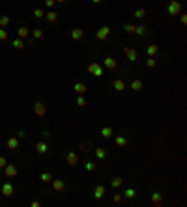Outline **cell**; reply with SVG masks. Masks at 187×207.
Instances as JSON below:
<instances>
[{
  "instance_id": "cell-36",
  "label": "cell",
  "mask_w": 187,
  "mask_h": 207,
  "mask_svg": "<svg viewBox=\"0 0 187 207\" xmlns=\"http://www.w3.org/2000/svg\"><path fill=\"white\" fill-rule=\"evenodd\" d=\"M123 28H126V32H127V34H135V24H126Z\"/></svg>"
},
{
  "instance_id": "cell-41",
  "label": "cell",
  "mask_w": 187,
  "mask_h": 207,
  "mask_svg": "<svg viewBox=\"0 0 187 207\" xmlns=\"http://www.w3.org/2000/svg\"><path fill=\"white\" fill-rule=\"evenodd\" d=\"M54 4H56V0H45V6H47V8H52Z\"/></svg>"
},
{
  "instance_id": "cell-30",
  "label": "cell",
  "mask_w": 187,
  "mask_h": 207,
  "mask_svg": "<svg viewBox=\"0 0 187 207\" xmlns=\"http://www.w3.org/2000/svg\"><path fill=\"white\" fill-rule=\"evenodd\" d=\"M135 17H137V19H144V17H146V10H144V8H138V10L135 11Z\"/></svg>"
},
{
  "instance_id": "cell-21",
  "label": "cell",
  "mask_w": 187,
  "mask_h": 207,
  "mask_svg": "<svg viewBox=\"0 0 187 207\" xmlns=\"http://www.w3.org/2000/svg\"><path fill=\"white\" fill-rule=\"evenodd\" d=\"M146 52H148V56H154L155 58V54L159 52V45H150L146 49Z\"/></svg>"
},
{
  "instance_id": "cell-34",
  "label": "cell",
  "mask_w": 187,
  "mask_h": 207,
  "mask_svg": "<svg viewBox=\"0 0 187 207\" xmlns=\"http://www.w3.org/2000/svg\"><path fill=\"white\" fill-rule=\"evenodd\" d=\"M77 106H86V99H84V95H79V97H77Z\"/></svg>"
},
{
  "instance_id": "cell-5",
  "label": "cell",
  "mask_w": 187,
  "mask_h": 207,
  "mask_svg": "<svg viewBox=\"0 0 187 207\" xmlns=\"http://www.w3.org/2000/svg\"><path fill=\"white\" fill-rule=\"evenodd\" d=\"M123 54H126L127 60H131V62H137L138 60V51L137 49H127V47H126V49H123Z\"/></svg>"
},
{
  "instance_id": "cell-2",
  "label": "cell",
  "mask_w": 187,
  "mask_h": 207,
  "mask_svg": "<svg viewBox=\"0 0 187 207\" xmlns=\"http://www.w3.org/2000/svg\"><path fill=\"white\" fill-rule=\"evenodd\" d=\"M88 73H92L94 77H98V79H101L103 77V67L98 64V62H92V64L88 65Z\"/></svg>"
},
{
  "instance_id": "cell-43",
  "label": "cell",
  "mask_w": 187,
  "mask_h": 207,
  "mask_svg": "<svg viewBox=\"0 0 187 207\" xmlns=\"http://www.w3.org/2000/svg\"><path fill=\"white\" fill-rule=\"evenodd\" d=\"M23 136H24V131L19 129V131H17V138H23Z\"/></svg>"
},
{
  "instance_id": "cell-23",
  "label": "cell",
  "mask_w": 187,
  "mask_h": 207,
  "mask_svg": "<svg viewBox=\"0 0 187 207\" xmlns=\"http://www.w3.org/2000/svg\"><path fill=\"white\" fill-rule=\"evenodd\" d=\"M135 34H137V36H146V26H144V24L135 26Z\"/></svg>"
},
{
  "instance_id": "cell-12",
  "label": "cell",
  "mask_w": 187,
  "mask_h": 207,
  "mask_svg": "<svg viewBox=\"0 0 187 207\" xmlns=\"http://www.w3.org/2000/svg\"><path fill=\"white\" fill-rule=\"evenodd\" d=\"M52 189L56 190V192H60V190H64V187H66V183L62 181V179H52Z\"/></svg>"
},
{
  "instance_id": "cell-22",
  "label": "cell",
  "mask_w": 187,
  "mask_h": 207,
  "mask_svg": "<svg viewBox=\"0 0 187 207\" xmlns=\"http://www.w3.org/2000/svg\"><path fill=\"white\" fill-rule=\"evenodd\" d=\"M45 19L49 21V23H56V19H58V13H56V11H49V13L45 15Z\"/></svg>"
},
{
  "instance_id": "cell-3",
  "label": "cell",
  "mask_w": 187,
  "mask_h": 207,
  "mask_svg": "<svg viewBox=\"0 0 187 207\" xmlns=\"http://www.w3.org/2000/svg\"><path fill=\"white\" fill-rule=\"evenodd\" d=\"M109 36H110V28H109V26H101V28L95 32V37L101 39V41H105Z\"/></svg>"
},
{
  "instance_id": "cell-13",
  "label": "cell",
  "mask_w": 187,
  "mask_h": 207,
  "mask_svg": "<svg viewBox=\"0 0 187 207\" xmlns=\"http://www.w3.org/2000/svg\"><path fill=\"white\" fill-rule=\"evenodd\" d=\"M112 88L116 90V92H123V90H126V82H123L122 79H116L112 82Z\"/></svg>"
},
{
  "instance_id": "cell-33",
  "label": "cell",
  "mask_w": 187,
  "mask_h": 207,
  "mask_svg": "<svg viewBox=\"0 0 187 207\" xmlns=\"http://www.w3.org/2000/svg\"><path fill=\"white\" fill-rule=\"evenodd\" d=\"M155 64H157V62H155V58H154V56H150V58L146 60V65H148L150 69H154V67H155Z\"/></svg>"
},
{
  "instance_id": "cell-37",
  "label": "cell",
  "mask_w": 187,
  "mask_h": 207,
  "mask_svg": "<svg viewBox=\"0 0 187 207\" xmlns=\"http://www.w3.org/2000/svg\"><path fill=\"white\" fill-rule=\"evenodd\" d=\"M122 200H123L122 194H114V196H112V202H114V203H122Z\"/></svg>"
},
{
  "instance_id": "cell-35",
  "label": "cell",
  "mask_w": 187,
  "mask_h": 207,
  "mask_svg": "<svg viewBox=\"0 0 187 207\" xmlns=\"http://www.w3.org/2000/svg\"><path fill=\"white\" fill-rule=\"evenodd\" d=\"M123 196H126V198H135V190L133 189H126V192H123Z\"/></svg>"
},
{
  "instance_id": "cell-4",
  "label": "cell",
  "mask_w": 187,
  "mask_h": 207,
  "mask_svg": "<svg viewBox=\"0 0 187 207\" xmlns=\"http://www.w3.org/2000/svg\"><path fill=\"white\" fill-rule=\"evenodd\" d=\"M4 174H6V177H15V175L19 174V170H17V166H15V164H6Z\"/></svg>"
},
{
  "instance_id": "cell-6",
  "label": "cell",
  "mask_w": 187,
  "mask_h": 207,
  "mask_svg": "<svg viewBox=\"0 0 187 207\" xmlns=\"http://www.w3.org/2000/svg\"><path fill=\"white\" fill-rule=\"evenodd\" d=\"M34 112H36V116L43 118V116L47 114V108H45V105H43V103H36V105H34Z\"/></svg>"
},
{
  "instance_id": "cell-26",
  "label": "cell",
  "mask_w": 187,
  "mask_h": 207,
  "mask_svg": "<svg viewBox=\"0 0 187 207\" xmlns=\"http://www.w3.org/2000/svg\"><path fill=\"white\" fill-rule=\"evenodd\" d=\"M101 136L103 138H110V136H112V129H110V127H103L101 129Z\"/></svg>"
},
{
  "instance_id": "cell-14",
  "label": "cell",
  "mask_w": 187,
  "mask_h": 207,
  "mask_svg": "<svg viewBox=\"0 0 187 207\" xmlns=\"http://www.w3.org/2000/svg\"><path fill=\"white\" fill-rule=\"evenodd\" d=\"M103 196H105V187H103V185H98V187L94 189V198L99 200V198H103Z\"/></svg>"
},
{
  "instance_id": "cell-1",
  "label": "cell",
  "mask_w": 187,
  "mask_h": 207,
  "mask_svg": "<svg viewBox=\"0 0 187 207\" xmlns=\"http://www.w3.org/2000/svg\"><path fill=\"white\" fill-rule=\"evenodd\" d=\"M180 11H182V2L172 0V2L169 4V15L170 17H176V15H180Z\"/></svg>"
},
{
  "instance_id": "cell-42",
  "label": "cell",
  "mask_w": 187,
  "mask_h": 207,
  "mask_svg": "<svg viewBox=\"0 0 187 207\" xmlns=\"http://www.w3.org/2000/svg\"><path fill=\"white\" fill-rule=\"evenodd\" d=\"M81 149H82V151H88V149H90V144H88V142H86V144L82 142V144H81Z\"/></svg>"
},
{
  "instance_id": "cell-32",
  "label": "cell",
  "mask_w": 187,
  "mask_h": 207,
  "mask_svg": "<svg viewBox=\"0 0 187 207\" xmlns=\"http://www.w3.org/2000/svg\"><path fill=\"white\" fill-rule=\"evenodd\" d=\"M86 170L88 172H95V170H98V164H95L94 161H90V162H86Z\"/></svg>"
},
{
  "instance_id": "cell-11",
  "label": "cell",
  "mask_w": 187,
  "mask_h": 207,
  "mask_svg": "<svg viewBox=\"0 0 187 207\" xmlns=\"http://www.w3.org/2000/svg\"><path fill=\"white\" fill-rule=\"evenodd\" d=\"M6 146H8V149L10 151H13V149H17L19 148V138H8V142H6Z\"/></svg>"
},
{
  "instance_id": "cell-10",
  "label": "cell",
  "mask_w": 187,
  "mask_h": 207,
  "mask_svg": "<svg viewBox=\"0 0 187 207\" xmlns=\"http://www.w3.org/2000/svg\"><path fill=\"white\" fill-rule=\"evenodd\" d=\"M73 90H75V92H77L79 95H84V93L88 92V86L84 84V82H77V84L73 86Z\"/></svg>"
},
{
  "instance_id": "cell-17",
  "label": "cell",
  "mask_w": 187,
  "mask_h": 207,
  "mask_svg": "<svg viewBox=\"0 0 187 207\" xmlns=\"http://www.w3.org/2000/svg\"><path fill=\"white\" fill-rule=\"evenodd\" d=\"M17 36H19L21 39H26V37H28V36H30V30H28V28H26V26H21V28L17 30Z\"/></svg>"
},
{
  "instance_id": "cell-9",
  "label": "cell",
  "mask_w": 187,
  "mask_h": 207,
  "mask_svg": "<svg viewBox=\"0 0 187 207\" xmlns=\"http://www.w3.org/2000/svg\"><path fill=\"white\" fill-rule=\"evenodd\" d=\"M66 161H67V164L75 166V164L79 162V155H77V153H73V151H69V153L66 155Z\"/></svg>"
},
{
  "instance_id": "cell-40",
  "label": "cell",
  "mask_w": 187,
  "mask_h": 207,
  "mask_svg": "<svg viewBox=\"0 0 187 207\" xmlns=\"http://www.w3.org/2000/svg\"><path fill=\"white\" fill-rule=\"evenodd\" d=\"M6 164H8V161H6V157H0V168H6Z\"/></svg>"
},
{
  "instance_id": "cell-19",
  "label": "cell",
  "mask_w": 187,
  "mask_h": 207,
  "mask_svg": "<svg viewBox=\"0 0 187 207\" xmlns=\"http://www.w3.org/2000/svg\"><path fill=\"white\" fill-rule=\"evenodd\" d=\"M152 203L154 205H161L163 203V196L159 194V192H154V194H152Z\"/></svg>"
},
{
  "instance_id": "cell-20",
  "label": "cell",
  "mask_w": 187,
  "mask_h": 207,
  "mask_svg": "<svg viewBox=\"0 0 187 207\" xmlns=\"http://www.w3.org/2000/svg\"><path fill=\"white\" fill-rule=\"evenodd\" d=\"M11 45H13V47H15V49H17V51H21V49H24V45H26V43H24V39H21V37H17V39H13V43H11Z\"/></svg>"
},
{
  "instance_id": "cell-25",
  "label": "cell",
  "mask_w": 187,
  "mask_h": 207,
  "mask_svg": "<svg viewBox=\"0 0 187 207\" xmlns=\"http://www.w3.org/2000/svg\"><path fill=\"white\" fill-rule=\"evenodd\" d=\"M43 34H45L43 28H34V30H32V36L36 37V39H41V37H43Z\"/></svg>"
},
{
  "instance_id": "cell-44",
  "label": "cell",
  "mask_w": 187,
  "mask_h": 207,
  "mask_svg": "<svg viewBox=\"0 0 187 207\" xmlns=\"http://www.w3.org/2000/svg\"><path fill=\"white\" fill-rule=\"evenodd\" d=\"M180 21H182V23H183V24L187 23V15H185V13H182V17H180Z\"/></svg>"
},
{
  "instance_id": "cell-39",
  "label": "cell",
  "mask_w": 187,
  "mask_h": 207,
  "mask_svg": "<svg viewBox=\"0 0 187 207\" xmlns=\"http://www.w3.org/2000/svg\"><path fill=\"white\" fill-rule=\"evenodd\" d=\"M34 17H38V19H41V17H45V13H43V10H36V11H34Z\"/></svg>"
},
{
  "instance_id": "cell-38",
  "label": "cell",
  "mask_w": 187,
  "mask_h": 207,
  "mask_svg": "<svg viewBox=\"0 0 187 207\" xmlns=\"http://www.w3.org/2000/svg\"><path fill=\"white\" fill-rule=\"evenodd\" d=\"M6 39H8V32L4 28H0V41H6Z\"/></svg>"
},
{
  "instance_id": "cell-7",
  "label": "cell",
  "mask_w": 187,
  "mask_h": 207,
  "mask_svg": "<svg viewBox=\"0 0 187 207\" xmlns=\"http://www.w3.org/2000/svg\"><path fill=\"white\" fill-rule=\"evenodd\" d=\"M103 65H105V69H109V71H114L116 65H118V62H116L114 58H105V62H103Z\"/></svg>"
},
{
  "instance_id": "cell-28",
  "label": "cell",
  "mask_w": 187,
  "mask_h": 207,
  "mask_svg": "<svg viewBox=\"0 0 187 207\" xmlns=\"http://www.w3.org/2000/svg\"><path fill=\"white\" fill-rule=\"evenodd\" d=\"M52 179H54V177L49 174V172H43V174H41V181H43V183H51Z\"/></svg>"
},
{
  "instance_id": "cell-24",
  "label": "cell",
  "mask_w": 187,
  "mask_h": 207,
  "mask_svg": "<svg viewBox=\"0 0 187 207\" xmlns=\"http://www.w3.org/2000/svg\"><path fill=\"white\" fill-rule=\"evenodd\" d=\"M116 146H120V148L127 146V138L126 136H116Z\"/></svg>"
},
{
  "instance_id": "cell-8",
  "label": "cell",
  "mask_w": 187,
  "mask_h": 207,
  "mask_svg": "<svg viewBox=\"0 0 187 207\" xmlns=\"http://www.w3.org/2000/svg\"><path fill=\"white\" fill-rule=\"evenodd\" d=\"M13 192H15V189H13V185H11V183H4V185H2V194H4L6 198L13 196Z\"/></svg>"
},
{
  "instance_id": "cell-18",
  "label": "cell",
  "mask_w": 187,
  "mask_h": 207,
  "mask_svg": "<svg viewBox=\"0 0 187 207\" xmlns=\"http://www.w3.org/2000/svg\"><path fill=\"white\" fill-rule=\"evenodd\" d=\"M144 88V82L142 80H133V82H131V90H135V92H140V90Z\"/></svg>"
},
{
  "instance_id": "cell-16",
  "label": "cell",
  "mask_w": 187,
  "mask_h": 207,
  "mask_svg": "<svg viewBox=\"0 0 187 207\" xmlns=\"http://www.w3.org/2000/svg\"><path fill=\"white\" fill-rule=\"evenodd\" d=\"M71 37H73L75 41L82 39V37H84V30H81V28H73V30H71Z\"/></svg>"
},
{
  "instance_id": "cell-46",
  "label": "cell",
  "mask_w": 187,
  "mask_h": 207,
  "mask_svg": "<svg viewBox=\"0 0 187 207\" xmlns=\"http://www.w3.org/2000/svg\"><path fill=\"white\" fill-rule=\"evenodd\" d=\"M92 2H94V4H99V2H101V0H92Z\"/></svg>"
},
{
  "instance_id": "cell-31",
  "label": "cell",
  "mask_w": 187,
  "mask_h": 207,
  "mask_svg": "<svg viewBox=\"0 0 187 207\" xmlns=\"http://www.w3.org/2000/svg\"><path fill=\"white\" fill-rule=\"evenodd\" d=\"M10 24V17L8 15H4V17H0V28H6V26Z\"/></svg>"
},
{
  "instance_id": "cell-29",
  "label": "cell",
  "mask_w": 187,
  "mask_h": 207,
  "mask_svg": "<svg viewBox=\"0 0 187 207\" xmlns=\"http://www.w3.org/2000/svg\"><path fill=\"white\" fill-rule=\"evenodd\" d=\"M122 183H123V179L122 177H114L112 181H110V185H112L114 189H118V187H122Z\"/></svg>"
},
{
  "instance_id": "cell-15",
  "label": "cell",
  "mask_w": 187,
  "mask_h": 207,
  "mask_svg": "<svg viewBox=\"0 0 187 207\" xmlns=\"http://www.w3.org/2000/svg\"><path fill=\"white\" fill-rule=\"evenodd\" d=\"M36 151H38L39 155H45L47 151H49V148H47V144H45V142H41V140H39V142L36 144Z\"/></svg>"
},
{
  "instance_id": "cell-47",
  "label": "cell",
  "mask_w": 187,
  "mask_h": 207,
  "mask_svg": "<svg viewBox=\"0 0 187 207\" xmlns=\"http://www.w3.org/2000/svg\"><path fill=\"white\" fill-rule=\"evenodd\" d=\"M56 2H66V0H56Z\"/></svg>"
},
{
  "instance_id": "cell-27",
  "label": "cell",
  "mask_w": 187,
  "mask_h": 207,
  "mask_svg": "<svg viewBox=\"0 0 187 207\" xmlns=\"http://www.w3.org/2000/svg\"><path fill=\"white\" fill-rule=\"evenodd\" d=\"M95 157H98V159H105V157H107V149L95 148Z\"/></svg>"
},
{
  "instance_id": "cell-45",
  "label": "cell",
  "mask_w": 187,
  "mask_h": 207,
  "mask_svg": "<svg viewBox=\"0 0 187 207\" xmlns=\"http://www.w3.org/2000/svg\"><path fill=\"white\" fill-rule=\"evenodd\" d=\"M30 205H32V207H39V205H41V202H38V200H34V202H32Z\"/></svg>"
}]
</instances>
